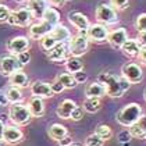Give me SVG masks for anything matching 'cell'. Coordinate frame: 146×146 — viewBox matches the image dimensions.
<instances>
[{
	"instance_id": "obj_1",
	"label": "cell",
	"mask_w": 146,
	"mask_h": 146,
	"mask_svg": "<svg viewBox=\"0 0 146 146\" xmlns=\"http://www.w3.org/2000/svg\"><path fill=\"white\" fill-rule=\"evenodd\" d=\"M98 82H100L104 86L106 95L110 98H121L131 86V84L128 81H125L123 77H117V75L109 74V72L99 74Z\"/></svg>"
},
{
	"instance_id": "obj_2",
	"label": "cell",
	"mask_w": 146,
	"mask_h": 146,
	"mask_svg": "<svg viewBox=\"0 0 146 146\" xmlns=\"http://www.w3.org/2000/svg\"><path fill=\"white\" fill-rule=\"evenodd\" d=\"M142 107L138 103H128L117 113V123L123 127H131L142 115Z\"/></svg>"
},
{
	"instance_id": "obj_3",
	"label": "cell",
	"mask_w": 146,
	"mask_h": 146,
	"mask_svg": "<svg viewBox=\"0 0 146 146\" xmlns=\"http://www.w3.org/2000/svg\"><path fill=\"white\" fill-rule=\"evenodd\" d=\"M9 118L14 125L17 127H23L28 125L32 120V115L28 110V107L23 103H14L11 104L10 110H9Z\"/></svg>"
},
{
	"instance_id": "obj_4",
	"label": "cell",
	"mask_w": 146,
	"mask_h": 146,
	"mask_svg": "<svg viewBox=\"0 0 146 146\" xmlns=\"http://www.w3.org/2000/svg\"><path fill=\"white\" fill-rule=\"evenodd\" d=\"M88 47H89V39L86 36V32H84V31H79L78 35L71 36V39L68 40L70 54L74 57L84 56L88 52Z\"/></svg>"
},
{
	"instance_id": "obj_5",
	"label": "cell",
	"mask_w": 146,
	"mask_h": 146,
	"mask_svg": "<svg viewBox=\"0 0 146 146\" xmlns=\"http://www.w3.org/2000/svg\"><path fill=\"white\" fill-rule=\"evenodd\" d=\"M96 20L99 24L103 25H113L118 21V17H117V13L113 9L110 4H106V3H100L96 9Z\"/></svg>"
},
{
	"instance_id": "obj_6",
	"label": "cell",
	"mask_w": 146,
	"mask_h": 146,
	"mask_svg": "<svg viewBox=\"0 0 146 146\" xmlns=\"http://www.w3.org/2000/svg\"><path fill=\"white\" fill-rule=\"evenodd\" d=\"M121 77L129 84H139L143 79L142 67L136 63H127L121 67Z\"/></svg>"
},
{
	"instance_id": "obj_7",
	"label": "cell",
	"mask_w": 146,
	"mask_h": 146,
	"mask_svg": "<svg viewBox=\"0 0 146 146\" xmlns=\"http://www.w3.org/2000/svg\"><path fill=\"white\" fill-rule=\"evenodd\" d=\"M34 17L31 11L28 9H18L15 11H11L9 20H7V24L10 25H14V27H28L29 24L32 23Z\"/></svg>"
},
{
	"instance_id": "obj_8",
	"label": "cell",
	"mask_w": 146,
	"mask_h": 146,
	"mask_svg": "<svg viewBox=\"0 0 146 146\" xmlns=\"http://www.w3.org/2000/svg\"><path fill=\"white\" fill-rule=\"evenodd\" d=\"M23 70V66L20 64V61L17 60V57L13 54H4L0 57V74L4 77H10L13 72Z\"/></svg>"
},
{
	"instance_id": "obj_9",
	"label": "cell",
	"mask_w": 146,
	"mask_h": 146,
	"mask_svg": "<svg viewBox=\"0 0 146 146\" xmlns=\"http://www.w3.org/2000/svg\"><path fill=\"white\" fill-rule=\"evenodd\" d=\"M31 47V42L27 36H14L7 42V50L13 56H17L23 52L29 50Z\"/></svg>"
},
{
	"instance_id": "obj_10",
	"label": "cell",
	"mask_w": 146,
	"mask_h": 146,
	"mask_svg": "<svg viewBox=\"0 0 146 146\" xmlns=\"http://www.w3.org/2000/svg\"><path fill=\"white\" fill-rule=\"evenodd\" d=\"M86 36L92 42H104V40H107L109 29L103 24H90L86 31Z\"/></svg>"
},
{
	"instance_id": "obj_11",
	"label": "cell",
	"mask_w": 146,
	"mask_h": 146,
	"mask_svg": "<svg viewBox=\"0 0 146 146\" xmlns=\"http://www.w3.org/2000/svg\"><path fill=\"white\" fill-rule=\"evenodd\" d=\"M6 143H20L24 139V134L23 131L20 129V127L17 125H4V131H3V138H1Z\"/></svg>"
},
{
	"instance_id": "obj_12",
	"label": "cell",
	"mask_w": 146,
	"mask_h": 146,
	"mask_svg": "<svg viewBox=\"0 0 146 146\" xmlns=\"http://www.w3.org/2000/svg\"><path fill=\"white\" fill-rule=\"evenodd\" d=\"M68 54H70V50H68L67 43H57L53 49L49 50L47 58L50 61H53V63H61V61L67 60Z\"/></svg>"
},
{
	"instance_id": "obj_13",
	"label": "cell",
	"mask_w": 146,
	"mask_h": 146,
	"mask_svg": "<svg viewBox=\"0 0 146 146\" xmlns=\"http://www.w3.org/2000/svg\"><path fill=\"white\" fill-rule=\"evenodd\" d=\"M29 89H31L32 96H38V98H42V99L52 98V96H53L50 84H49V82H45V81H35L34 84L29 85Z\"/></svg>"
},
{
	"instance_id": "obj_14",
	"label": "cell",
	"mask_w": 146,
	"mask_h": 146,
	"mask_svg": "<svg viewBox=\"0 0 146 146\" xmlns=\"http://www.w3.org/2000/svg\"><path fill=\"white\" fill-rule=\"evenodd\" d=\"M68 21L72 24L78 31H84V32L88 31V28H89V25H90L89 18L85 14H82V13H79V11L68 13Z\"/></svg>"
},
{
	"instance_id": "obj_15",
	"label": "cell",
	"mask_w": 146,
	"mask_h": 146,
	"mask_svg": "<svg viewBox=\"0 0 146 146\" xmlns=\"http://www.w3.org/2000/svg\"><path fill=\"white\" fill-rule=\"evenodd\" d=\"M127 39H128V34L125 28H117L109 32V36H107V42L115 49H121V46L125 43Z\"/></svg>"
},
{
	"instance_id": "obj_16",
	"label": "cell",
	"mask_w": 146,
	"mask_h": 146,
	"mask_svg": "<svg viewBox=\"0 0 146 146\" xmlns=\"http://www.w3.org/2000/svg\"><path fill=\"white\" fill-rule=\"evenodd\" d=\"M53 28H54V27H52L50 24H47L46 21L40 20L39 23L32 24V25L29 27V38H32V39H40V38H43L45 35L49 34Z\"/></svg>"
},
{
	"instance_id": "obj_17",
	"label": "cell",
	"mask_w": 146,
	"mask_h": 146,
	"mask_svg": "<svg viewBox=\"0 0 146 146\" xmlns=\"http://www.w3.org/2000/svg\"><path fill=\"white\" fill-rule=\"evenodd\" d=\"M47 0H28L27 9L31 11L34 18H42L47 9Z\"/></svg>"
},
{
	"instance_id": "obj_18",
	"label": "cell",
	"mask_w": 146,
	"mask_h": 146,
	"mask_svg": "<svg viewBox=\"0 0 146 146\" xmlns=\"http://www.w3.org/2000/svg\"><path fill=\"white\" fill-rule=\"evenodd\" d=\"M27 107H28V110H29L32 117H43V114H45V103H43L42 98L32 96L28 100Z\"/></svg>"
},
{
	"instance_id": "obj_19",
	"label": "cell",
	"mask_w": 146,
	"mask_h": 146,
	"mask_svg": "<svg viewBox=\"0 0 146 146\" xmlns=\"http://www.w3.org/2000/svg\"><path fill=\"white\" fill-rule=\"evenodd\" d=\"M129 134L132 138H139V139H145L146 138V115H141V118L132 124L129 127Z\"/></svg>"
},
{
	"instance_id": "obj_20",
	"label": "cell",
	"mask_w": 146,
	"mask_h": 146,
	"mask_svg": "<svg viewBox=\"0 0 146 146\" xmlns=\"http://www.w3.org/2000/svg\"><path fill=\"white\" fill-rule=\"evenodd\" d=\"M9 78H10V85L11 86L20 88V89L29 86V78H28V75L24 72L23 70H18V71L13 72Z\"/></svg>"
},
{
	"instance_id": "obj_21",
	"label": "cell",
	"mask_w": 146,
	"mask_h": 146,
	"mask_svg": "<svg viewBox=\"0 0 146 146\" xmlns=\"http://www.w3.org/2000/svg\"><path fill=\"white\" fill-rule=\"evenodd\" d=\"M77 107V103L74 100H71V99H66V100H63L60 104H58V107H57V115L60 117V118H64V120H70V117H71V113L74 111V109Z\"/></svg>"
},
{
	"instance_id": "obj_22",
	"label": "cell",
	"mask_w": 146,
	"mask_h": 146,
	"mask_svg": "<svg viewBox=\"0 0 146 146\" xmlns=\"http://www.w3.org/2000/svg\"><path fill=\"white\" fill-rule=\"evenodd\" d=\"M104 95H106L104 86L102 85L100 82H98V81L89 82L86 85V88H85V96L86 98H98V99H102Z\"/></svg>"
},
{
	"instance_id": "obj_23",
	"label": "cell",
	"mask_w": 146,
	"mask_h": 146,
	"mask_svg": "<svg viewBox=\"0 0 146 146\" xmlns=\"http://www.w3.org/2000/svg\"><path fill=\"white\" fill-rule=\"evenodd\" d=\"M50 34H52V36L56 39L57 43H66L67 40L71 39V34H70V31H68L64 25H61V24L56 25V27L50 31Z\"/></svg>"
},
{
	"instance_id": "obj_24",
	"label": "cell",
	"mask_w": 146,
	"mask_h": 146,
	"mask_svg": "<svg viewBox=\"0 0 146 146\" xmlns=\"http://www.w3.org/2000/svg\"><path fill=\"white\" fill-rule=\"evenodd\" d=\"M121 50L125 56L128 57H136L139 50H141V45L138 43L136 39H127L125 43L121 46Z\"/></svg>"
},
{
	"instance_id": "obj_25",
	"label": "cell",
	"mask_w": 146,
	"mask_h": 146,
	"mask_svg": "<svg viewBox=\"0 0 146 146\" xmlns=\"http://www.w3.org/2000/svg\"><path fill=\"white\" fill-rule=\"evenodd\" d=\"M42 20L46 21L47 24H50L52 27H56V25L60 24V13L57 11L54 7H47Z\"/></svg>"
},
{
	"instance_id": "obj_26",
	"label": "cell",
	"mask_w": 146,
	"mask_h": 146,
	"mask_svg": "<svg viewBox=\"0 0 146 146\" xmlns=\"http://www.w3.org/2000/svg\"><path fill=\"white\" fill-rule=\"evenodd\" d=\"M49 135H50V138H53L54 141H60V139H63L64 136H67L68 131H67V128H66L64 125H61V124H53V125L49 127Z\"/></svg>"
},
{
	"instance_id": "obj_27",
	"label": "cell",
	"mask_w": 146,
	"mask_h": 146,
	"mask_svg": "<svg viewBox=\"0 0 146 146\" xmlns=\"http://www.w3.org/2000/svg\"><path fill=\"white\" fill-rule=\"evenodd\" d=\"M66 70L70 74H75L81 70H84V63L79 60V57L71 56L66 60Z\"/></svg>"
},
{
	"instance_id": "obj_28",
	"label": "cell",
	"mask_w": 146,
	"mask_h": 146,
	"mask_svg": "<svg viewBox=\"0 0 146 146\" xmlns=\"http://www.w3.org/2000/svg\"><path fill=\"white\" fill-rule=\"evenodd\" d=\"M56 79L64 86V89H72V88H75V86L78 85V84L75 82V79H74V75L70 74V72H67V71L58 74Z\"/></svg>"
},
{
	"instance_id": "obj_29",
	"label": "cell",
	"mask_w": 146,
	"mask_h": 146,
	"mask_svg": "<svg viewBox=\"0 0 146 146\" xmlns=\"http://www.w3.org/2000/svg\"><path fill=\"white\" fill-rule=\"evenodd\" d=\"M100 99H98V98H86V100L84 102V104H82V109H84V111L86 113H96L100 110Z\"/></svg>"
},
{
	"instance_id": "obj_30",
	"label": "cell",
	"mask_w": 146,
	"mask_h": 146,
	"mask_svg": "<svg viewBox=\"0 0 146 146\" xmlns=\"http://www.w3.org/2000/svg\"><path fill=\"white\" fill-rule=\"evenodd\" d=\"M6 96L9 102L14 104V103H21L23 102V92L20 88H15V86H10L9 89L6 90Z\"/></svg>"
},
{
	"instance_id": "obj_31",
	"label": "cell",
	"mask_w": 146,
	"mask_h": 146,
	"mask_svg": "<svg viewBox=\"0 0 146 146\" xmlns=\"http://www.w3.org/2000/svg\"><path fill=\"white\" fill-rule=\"evenodd\" d=\"M56 45H57L56 39L52 36L50 32H49L47 35H45L43 38H40V46H42V49H45L46 52H49L50 49H53Z\"/></svg>"
},
{
	"instance_id": "obj_32",
	"label": "cell",
	"mask_w": 146,
	"mask_h": 146,
	"mask_svg": "<svg viewBox=\"0 0 146 146\" xmlns=\"http://www.w3.org/2000/svg\"><path fill=\"white\" fill-rule=\"evenodd\" d=\"M96 134L100 136L102 139L106 142V141H109L110 138L113 136V132H111V128L109 127V125H106V124H100L99 127H98V129H96Z\"/></svg>"
},
{
	"instance_id": "obj_33",
	"label": "cell",
	"mask_w": 146,
	"mask_h": 146,
	"mask_svg": "<svg viewBox=\"0 0 146 146\" xmlns=\"http://www.w3.org/2000/svg\"><path fill=\"white\" fill-rule=\"evenodd\" d=\"M103 145H104V141L96 132L95 134H90L85 139V146H103Z\"/></svg>"
},
{
	"instance_id": "obj_34",
	"label": "cell",
	"mask_w": 146,
	"mask_h": 146,
	"mask_svg": "<svg viewBox=\"0 0 146 146\" xmlns=\"http://www.w3.org/2000/svg\"><path fill=\"white\" fill-rule=\"evenodd\" d=\"M135 28L138 29V32L146 31V13H142V14H139V15L136 17Z\"/></svg>"
},
{
	"instance_id": "obj_35",
	"label": "cell",
	"mask_w": 146,
	"mask_h": 146,
	"mask_svg": "<svg viewBox=\"0 0 146 146\" xmlns=\"http://www.w3.org/2000/svg\"><path fill=\"white\" fill-rule=\"evenodd\" d=\"M10 14H11V10L6 4H0V23H7Z\"/></svg>"
},
{
	"instance_id": "obj_36",
	"label": "cell",
	"mask_w": 146,
	"mask_h": 146,
	"mask_svg": "<svg viewBox=\"0 0 146 146\" xmlns=\"http://www.w3.org/2000/svg\"><path fill=\"white\" fill-rule=\"evenodd\" d=\"M129 0H110V6L114 10H124L127 9Z\"/></svg>"
},
{
	"instance_id": "obj_37",
	"label": "cell",
	"mask_w": 146,
	"mask_h": 146,
	"mask_svg": "<svg viewBox=\"0 0 146 146\" xmlns=\"http://www.w3.org/2000/svg\"><path fill=\"white\" fill-rule=\"evenodd\" d=\"M15 57H17V60L20 61V64H21L23 67L24 66H27V64L31 61V53H29L28 50H27V52H23V53H20V54H17Z\"/></svg>"
},
{
	"instance_id": "obj_38",
	"label": "cell",
	"mask_w": 146,
	"mask_h": 146,
	"mask_svg": "<svg viewBox=\"0 0 146 146\" xmlns=\"http://www.w3.org/2000/svg\"><path fill=\"white\" fill-rule=\"evenodd\" d=\"M82 117H84V109L77 106V107L74 109V111L71 113L70 120H72V121H79V120H82Z\"/></svg>"
},
{
	"instance_id": "obj_39",
	"label": "cell",
	"mask_w": 146,
	"mask_h": 146,
	"mask_svg": "<svg viewBox=\"0 0 146 146\" xmlns=\"http://www.w3.org/2000/svg\"><path fill=\"white\" fill-rule=\"evenodd\" d=\"M72 75H74V79H75L77 84H84V82L88 81V74H86L84 70H81V71L75 72V74H72Z\"/></svg>"
},
{
	"instance_id": "obj_40",
	"label": "cell",
	"mask_w": 146,
	"mask_h": 146,
	"mask_svg": "<svg viewBox=\"0 0 146 146\" xmlns=\"http://www.w3.org/2000/svg\"><path fill=\"white\" fill-rule=\"evenodd\" d=\"M50 88H52V92H53V95H56V93H61L63 90H64V86L58 82V81H54V82H52L50 84Z\"/></svg>"
},
{
	"instance_id": "obj_41",
	"label": "cell",
	"mask_w": 146,
	"mask_h": 146,
	"mask_svg": "<svg viewBox=\"0 0 146 146\" xmlns=\"http://www.w3.org/2000/svg\"><path fill=\"white\" fill-rule=\"evenodd\" d=\"M131 134H129V131H123L121 134H118V141H120V143H128L129 141H131Z\"/></svg>"
},
{
	"instance_id": "obj_42",
	"label": "cell",
	"mask_w": 146,
	"mask_h": 146,
	"mask_svg": "<svg viewBox=\"0 0 146 146\" xmlns=\"http://www.w3.org/2000/svg\"><path fill=\"white\" fill-rule=\"evenodd\" d=\"M138 43L141 45V47H146V31H142L138 34Z\"/></svg>"
},
{
	"instance_id": "obj_43",
	"label": "cell",
	"mask_w": 146,
	"mask_h": 146,
	"mask_svg": "<svg viewBox=\"0 0 146 146\" xmlns=\"http://www.w3.org/2000/svg\"><path fill=\"white\" fill-rule=\"evenodd\" d=\"M9 104H10V102H9L7 96H6V92L0 90V106L4 107V106H9Z\"/></svg>"
},
{
	"instance_id": "obj_44",
	"label": "cell",
	"mask_w": 146,
	"mask_h": 146,
	"mask_svg": "<svg viewBox=\"0 0 146 146\" xmlns=\"http://www.w3.org/2000/svg\"><path fill=\"white\" fill-rule=\"evenodd\" d=\"M71 143H72V138H71L70 135L64 136L63 139H60V141H58V145L60 146H70Z\"/></svg>"
},
{
	"instance_id": "obj_45",
	"label": "cell",
	"mask_w": 146,
	"mask_h": 146,
	"mask_svg": "<svg viewBox=\"0 0 146 146\" xmlns=\"http://www.w3.org/2000/svg\"><path fill=\"white\" fill-rule=\"evenodd\" d=\"M136 57H138L143 64H146V47H141V50H139V53H138Z\"/></svg>"
},
{
	"instance_id": "obj_46",
	"label": "cell",
	"mask_w": 146,
	"mask_h": 146,
	"mask_svg": "<svg viewBox=\"0 0 146 146\" xmlns=\"http://www.w3.org/2000/svg\"><path fill=\"white\" fill-rule=\"evenodd\" d=\"M49 3L52 6H54V7H60V6H63L66 3V0H49Z\"/></svg>"
},
{
	"instance_id": "obj_47",
	"label": "cell",
	"mask_w": 146,
	"mask_h": 146,
	"mask_svg": "<svg viewBox=\"0 0 146 146\" xmlns=\"http://www.w3.org/2000/svg\"><path fill=\"white\" fill-rule=\"evenodd\" d=\"M4 125H6V124L0 121V139L3 138V131H4Z\"/></svg>"
},
{
	"instance_id": "obj_48",
	"label": "cell",
	"mask_w": 146,
	"mask_h": 146,
	"mask_svg": "<svg viewBox=\"0 0 146 146\" xmlns=\"http://www.w3.org/2000/svg\"><path fill=\"white\" fill-rule=\"evenodd\" d=\"M0 146H7V143H6L3 139H0Z\"/></svg>"
},
{
	"instance_id": "obj_49",
	"label": "cell",
	"mask_w": 146,
	"mask_h": 146,
	"mask_svg": "<svg viewBox=\"0 0 146 146\" xmlns=\"http://www.w3.org/2000/svg\"><path fill=\"white\" fill-rule=\"evenodd\" d=\"M70 146H81V145H78V143H71Z\"/></svg>"
},
{
	"instance_id": "obj_50",
	"label": "cell",
	"mask_w": 146,
	"mask_h": 146,
	"mask_svg": "<svg viewBox=\"0 0 146 146\" xmlns=\"http://www.w3.org/2000/svg\"><path fill=\"white\" fill-rule=\"evenodd\" d=\"M145 100H146V92H145Z\"/></svg>"
}]
</instances>
